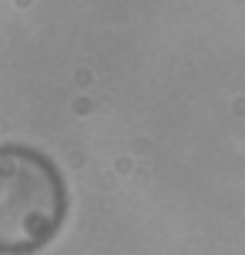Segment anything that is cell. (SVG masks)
I'll return each mask as SVG.
<instances>
[{"mask_svg":"<svg viewBox=\"0 0 245 255\" xmlns=\"http://www.w3.org/2000/svg\"><path fill=\"white\" fill-rule=\"evenodd\" d=\"M67 208L61 171L47 154L3 144L0 148V252L24 255L61 232Z\"/></svg>","mask_w":245,"mask_h":255,"instance_id":"cell-1","label":"cell"}]
</instances>
